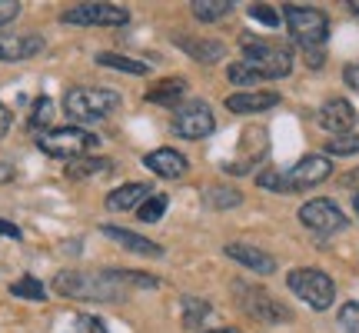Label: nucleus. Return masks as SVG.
Masks as SVG:
<instances>
[{"label": "nucleus", "instance_id": "f257e3e1", "mask_svg": "<svg viewBox=\"0 0 359 333\" xmlns=\"http://www.w3.org/2000/svg\"><path fill=\"white\" fill-rule=\"evenodd\" d=\"M156 277H143L133 270L107 267V270H60L53 277V294L67 300H127L130 290H154Z\"/></svg>", "mask_w": 359, "mask_h": 333}, {"label": "nucleus", "instance_id": "f03ea898", "mask_svg": "<svg viewBox=\"0 0 359 333\" xmlns=\"http://www.w3.org/2000/svg\"><path fill=\"white\" fill-rule=\"evenodd\" d=\"M290 70H293V53L286 51L283 44L243 37V60L230 64L226 77L233 84H259V80L286 77Z\"/></svg>", "mask_w": 359, "mask_h": 333}, {"label": "nucleus", "instance_id": "7ed1b4c3", "mask_svg": "<svg viewBox=\"0 0 359 333\" xmlns=\"http://www.w3.org/2000/svg\"><path fill=\"white\" fill-rule=\"evenodd\" d=\"M120 93L103 87H74L64 93V110L74 124H97L120 110Z\"/></svg>", "mask_w": 359, "mask_h": 333}, {"label": "nucleus", "instance_id": "20e7f679", "mask_svg": "<svg viewBox=\"0 0 359 333\" xmlns=\"http://www.w3.org/2000/svg\"><path fill=\"white\" fill-rule=\"evenodd\" d=\"M37 147L43 150L47 157H57V160H83L87 154H93L100 147V137H93L90 130L83 127H53V130H43L37 137Z\"/></svg>", "mask_w": 359, "mask_h": 333}, {"label": "nucleus", "instance_id": "39448f33", "mask_svg": "<svg viewBox=\"0 0 359 333\" xmlns=\"http://www.w3.org/2000/svg\"><path fill=\"white\" fill-rule=\"evenodd\" d=\"M283 20L290 27V37L303 47L306 53L320 51L326 37H330V17L316 7H283Z\"/></svg>", "mask_w": 359, "mask_h": 333}, {"label": "nucleus", "instance_id": "423d86ee", "mask_svg": "<svg viewBox=\"0 0 359 333\" xmlns=\"http://www.w3.org/2000/svg\"><path fill=\"white\" fill-rule=\"evenodd\" d=\"M286 287L313 310H330L336 300L333 277L323 273V270H316V267H296L293 273L286 277Z\"/></svg>", "mask_w": 359, "mask_h": 333}, {"label": "nucleus", "instance_id": "0eeeda50", "mask_svg": "<svg viewBox=\"0 0 359 333\" xmlns=\"http://www.w3.org/2000/svg\"><path fill=\"white\" fill-rule=\"evenodd\" d=\"M333 174V164L330 157H320V154H309L303 160H296L286 174H283V193H299V190H313L320 187L323 180Z\"/></svg>", "mask_w": 359, "mask_h": 333}, {"label": "nucleus", "instance_id": "6e6552de", "mask_svg": "<svg viewBox=\"0 0 359 333\" xmlns=\"http://www.w3.org/2000/svg\"><path fill=\"white\" fill-rule=\"evenodd\" d=\"M233 290H236V300H240V307L259 323H286L290 320V310L283 307L276 296H269L266 290H259V287H246V283H233Z\"/></svg>", "mask_w": 359, "mask_h": 333}, {"label": "nucleus", "instance_id": "1a4fd4ad", "mask_svg": "<svg viewBox=\"0 0 359 333\" xmlns=\"http://www.w3.org/2000/svg\"><path fill=\"white\" fill-rule=\"evenodd\" d=\"M60 20L74 27H123L130 24V11L116 4H77L60 13Z\"/></svg>", "mask_w": 359, "mask_h": 333}, {"label": "nucleus", "instance_id": "9d476101", "mask_svg": "<svg viewBox=\"0 0 359 333\" xmlns=\"http://www.w3.org/2000/svg\"><path fill=\"white\" fill-rule=\"evenodd\" d=\"M299 220H303L306 230L320 233V237L339 233L346 227V214H343L333 200H326V197H316V200H309V204L299 207Z\"/></svg>", "mask_w": 359, "mask_h": 333}, {"label": "nucleus", "instance_id": "9b49d317", "mask_svg": "<svg viewBox=\"0 0 359 333\" xmlns=\"http://www.w3.org/2000/svg\"><path fill=\"white\" fill-rule=\"evenodd\" d=\"M213 130H217V117H213V110L200 100L187 103V107H180L177 114H173V133H177V137L203 141V137H210Z\"/></svg>", "mask_w": 359, "mask_h": 333}, {"label": "nucleus", "instance_id": "f8f14e48", "mask_svg": "<svg viewBox=\"0 0 359 333\" xmlns=\"http://www.w3.org/2000/svg\"><path fill=\"white\" fill-rule=\"evenodd\" d=\"M47 40L40 34H11V30H0V64H17V60H30L43 53Z\"/></svg>", "mask_w": 359, "mask_h": 333}, {"label": "nucleus", "instance_id": "ddd939ff", "mask_svg": "<svg viewBox=\"0 0 359 333\" xmlns=\"http://www.w3.org/2000/svg\"><path fill=\"white\" fill-rule=\"evenodd\" d=\"M143 164H147V170H154L156 177H163V180H180L190 170V160L180 154V150H173V147L150 150V154L143 157Z\"/></svg>", "mask_w": 359, "mask_h": 333}, {"label": "nucleus", "instance_id": "4468645a", "mask_svg": "<svg viewBox=\"0 0 359 333\" xmlns=\"http://www.w3.org/2000/svg\"><path fill=\"white\" fill-rule=\"evenodd\" d=\"M320 124L330 133H353V127H356V107L349 100H343V97H333V100H326L323 103V110H320Z\"/></svg>", "mask_w": 359, "mask_h": 333}, {"label": "nucleus", "instance_id": "2eb2a0df", "mask_svg": "<svg viewBox=\"0 0 359 333\" xmlns=\"http://www.w3.org/2000/svg\"><path fill=\"white\" fill-rule=\"evenodd\" d=\"M276 103H280L276 90H240V93L226 97V110H233V114H259V110H269Z\"/></svg>", "mask_w": 359, "mask_h": 333}, {"label": "nucleus", "instance_id": "dca6fc26", "mask_svg": "<svg viewBox=\"0 0 359 333\" xmlns=\"http://www.w3.org/2000/svg\"><path fill=\"white\" fill-rule=\"evenodd\" d=\"M223 254L236 260V263H243L246 270H253V273H263L269 277L273 270H276V260L266 254V250H259V247H250V244H226L223 247Z\"/></svg>", "mask_w": 359, "mask_h": 333}, {"label": "nucleus", "instance_id": "f3484780", "mask_svg": "<svg viewBox=\"0 0 359 333\" xmlns=\"http://www.w3.org/2000/svg\"><path fill=\"white\" fill-rule=\"evenodd\" d=\"M103 237H110V240H116V244L123 247V250H130V254H140V256H163V247L154 244V240H147V237H140V233L133 230H123V227H100Z\"/></svg>", "mask_w": 359, "mask_h": 333}, {"label": "nucleus", "instance_id": "a211bd4d", "mask_svg": "<svg viewBox=\"0 0 359 333\" xmlns=\"http://www.w3.org/2000/svg\"><path fill=\"white\" fill-rule=\"evenodd\" d=\"M150 183H143V180H137V183H123V187H116V190H110V197H107V207L110 210H137V207L150 197Z\"/></svg>", "mask_w": 359, "mask_h": 333}, {"label": "nucleus", "instance_id": "6ab92c4d", "mask_svg": "<svg viewBox=\"0 0 359 333\" xmlns=\"http://www.w3.org/2000/svg\"><path fill=\"white\" fill-rule=\"evenodd\" d=\"M173 40H177V47H183L200 64H217V60L226 57V47L219 40H196V37H173Z\"/></svg>", "mask_w": 359, "mask_h": 333}, {"label": "nucleus", "instance_id": "aec40b11", "mask_svg": "<svg viewBox=\"0 0 359 333\" xmlns=\"http://www.w3.org/2000/svg\"><path fill=\"white\" fill-rule=\"evenodd\" d=\"M183 93H187V80L183 77H167V80H160V84H154V87L147 90V100L160 103V107H180Z\"/></svg>", "mask_w": 359, "mask_h": 333}, {"label": "nucleus", "instance_id": "412c9836", "mask_svg": "<svg viewBox=\"0 0 359 333\" xmlns=\"http://www.w3.org/2000/svg\"><path fill=\"white\" fill-rule=\"evenodd\" d=\"M97 64L100 67H110V70H120V74H133V77H143L150 74V67L143 60H133V57H123V53H97Z\"/></svg>", "mask_w": 359, "mask_h": 333}, {"label": "nucleus", "instance_id": "4be33fe9", "mask_svg": "<svg viewBox=\"0 0 359 333\" xmlns=\"http://www.w3.org/2000/svg\"><path fill=\"white\" fill-rule=\"evenodd\" d=\"M110 170H114L110 157H83V160H74L67 166V177L83 180V177H93V174H110Z\"/></svg>", "mask_w": 359, "mask_h": 333}, {"label": "nucleus", "instance_id": "5701e85b", "mask_svg": "<svg viewBox=\"0 0 359 333\" xmlns=\"http://www.w3.org/2000/svg\"><path fill=\"white\" fill-rule=\"evenodd\" d=\"M180 313H183V327L196 330L210 317V303L200 300V296H180Z\"/></svg>", "mask_w": 359, "mask_h": 333}, {"label": "nucleus", "instance_id": "b1692460", "mask_svg": "<svg viewBox=\"0 0 359 333\" xmlns=\"http://www.w3.org/2000/svg\"><path fill=\"white\" fill-rule=\"evenodd\" d=\"M230 11H233L230 0H193V17H196V20H203V24L223 20Z\"/></svg>", "mask_w": 359, "mask_h": 333}, {"label": "nucleus", "instance_id": "393cba45", "mask_svg": "<svg viewBox=\"0 0 359 333\" xmlns=\"http://www.w3.org/2000/svg\"><path fill=\"white\" fill-rule=\"evenodd\" d=\"M11 294L20 296V300H34V303H40V300H47V287L37 280V277H30V273H24L20 280L11 283Z\"/></svg>", "mask_w": 359, "mask_h": 333}, {"label": "nucleus", "instance_id": "a878e982", "mask_svg": "<svg viewBox=\"0 0 359 333\" xmlns=\"http://www.w3.org/2000/svg\"><path fill=\"white\" fill-rule=\"evenodd\" d=\"M203 200L210 207H217V210H226V207H240V204H243V193L230 190V187H210V190L203 193Z\"/></svg>", "mask_w": 359, "mask_h": 333}, {"label": "nucleus", "instance_id": "bb28decb", "mask_svg": "<svg viewBox=\"0 0 359 333\" xmlns=\"http://www.w3.org/2000/svg\"><path fill=\"white\" fill-rule=\"evenodd\" d=\"M167 204L170 200L163 197V193H154V197H147V200L137 207V217H140L143 223H156V220L167 214Z\"/></svg>", "mask_w": 359, "mask_h": 333}, {"label": "nucleus", "instance_id": "cd10ccee", "mask_svg": "<svg viewBox=\"0 0 359 333\" xmlns=\"http://www.w3.org/2000/svg\"><path fill=\"white\" fill-rule=\"evenodd\" d=\"M326 150L333 157H353L359 154V133H339V137H330Z\"/></svg>", "mask_w": 359, "mask_h": 333}, {"label": "nucleus", "instance_id": "c85d7f7f", "mask_svg": "<svg viewBox=\"0 0 359 333\" xmlns=\"http://www.w3.org/2000/svg\"><path fill=\"white\" fill-rule=\"evenodd\" d=\"M50 117H53L50 97H37V100H34V110H30V127H34V130H43L47 124H50Z\"/></svg>", "mask_w": 359, "mask_h": 333}, {"label": "nucleus", "instance_id": "c756f323", "mask_svg": "<svg viewBox=\"0 0 359 333\" xmlns=\"http://www.w3.org/2000/svg\"><path fill=\"white\" fill-rule=\"evenodd\" d=\"M339 330L359 333V300H349V303L339 307Z\"/></svg>", "mask_w": 359, "mask_h": 333}, {"label": "nucleus", "instance_id": "7c9ffc66", "mask_svg": "<svg viewBox=\"0 0 359 333\" xmlns=\"http://www.w3.org/2000/svg\"><path fill=\"white\" fill-rule=\"evenodd\" d=\"M257 183L263 187V190L283 193V170H276V166H266V170H263V174L257 177Z\"/></svg>", "mask_w": 359, "mask_h": 333}, {"label": "nucleus", "instance_id": "2f4dec72", "mask_svg": "<svg viewBox=\"0 0 359 333\" xmlns=\"http://www.w3.org/2000/svg\"><path fill=\"white\" fill-rule=\"evenodd\" d=\"M74 323H77V333H107V323H103L100 317L80 313V317H74Z\"/></svg>", "mask_w": 359, "mask_h": 333}, {"label": "nucleus", "instance_id": "473e14b6", "mask_svg": "<svg viewBox=\"0 0 359 333\" xmlns=\"http://www.w3.org/2000/svg\"><path fill=\"white\" fill-rule=\"evenodd\" d=\"M250 17H253V20H259V24H266V27H276V24H280V13L273 11V7H263V4L250 7Z\"/></svg>", "mask_w": 359, "mask_h": 333}, {"label": "nucleus", "instance_id": "72a5a7b5", "mask_svg": "<svg viewBox=\"0 0 359 333\" xmlns=\"http://www.w3.org/2000/svg\"><path fill=\"white\" fill-rule=\"evenodd\" d=\"M17 17H20V4L17 0H0V27L17 20Z\"/></svg>", "mask_w": 359, "mask_h": 333}, {"label": "nucleus", "instance_id": "f704fd0d", "mask_svg": "<svg viewBox=\"0 0 359 333\" xmlns=\"http://www.w3.org/2000/svg\"><path fill=\"white\" fill-rule=\"evenodd\" d=\"M0 237H11V240H20L24 233H20V227H17V223H11V220H0Z\"/></svg>", "mask_w": 359, "mask_h": 333}, {"label": "nucleus", "instance_id": "c9c22d12", "mask_svg": "<svg viewBox=\"0 0 359 333\" xmlns=\"http://www.w3.org/2000/svg\"><path fill=\"white\" fill-rule=\"evenodd\" d=\"M11 124H13V114L7 110V107H4V103H0V141L7 137V130H11Z\"/></svg>", "mask_w": 359, "mask_h": 333}, {"label": "nucleus", "instance_id": "e433bc0d", "mask_svg": "<svg viewBox=\"0 0 359 333\" xmlns=\"http://www.w3.org/2000/svg\"><path fill=\"white\" fill-rule=\"evenodd\" d=\"M343 77H346V84L353 90H359V64H349L346 70H343Z\"/></svg>", "mask_w": 359, "mask_h": 333}, {"label": "nucleus", "instance_id": "4c0bfd02", "mask_svg": "<svg viewBox=\"0 0 359 333\" xmlns=\"http://www.w3.org/2000/svg\"><path fill=\"white\" fill-rule=\"evenodd\" d=\"M203 333H243V330H233V327H219V330H203Z\"/></svg>", "mask_w": 359, "mask_h": 333}, {"label": "nucleus", "instance_id": "58836bf2", "mask_svg": "<svg viewBox=\"0 0 359 333\" xmlns=\"http://www.w3.org/2000/svg\"><path fill=\"white\" fill-rule=\"evenodd\" d=\"M353 183H359V174H353V177H343V187H353Z\"/></svg>", "mask_w": 359, "mask_h": 333}, {"label": "nucleus", "instance_id": "ea45409f", "mask_svg": "<svg viewBox=\"0 0 359 333\" xmlns=\"http://www.w3.org/2000/svg\"><path fill=\"white\" fill-rule=\"evenodd\" d=\"M353 207H356V217H359V193H356V200H353Z\"/></svg>", "mask_w": 359, "mask_h": 333}, {"label": "nucleus", "instance_id": "a19ab883", "mask_svg": "<svg viewBox=\"0 0 359 333\" xmlns=\"http://www.w3.org/2000/svg\"><path fill=\"white\" fill-rule=\"evenodd\" d=\"M353 13H356V17H359V4H353Z\"/></svg>", "mask_w": 359, "mask_h": 333}]
</instances>
